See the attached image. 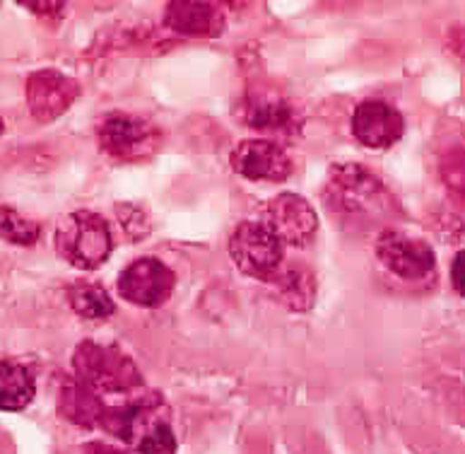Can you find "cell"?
<instances>
[{
	"label": "cell",
	"instance_id": "ac0fdd59",
	"mask_svg": "<svg viewBox=\"0 0 465 454\" xmlns=\"http://www.w3.org/2000/svg\"><path fill=\"white\" fill-rule=\"evenodd\" d=\"M135 449L140 454H176V435L172 423L167 419L154 420L153 426L140 435Z\"/></svg>",
	"mask_w": 465,
	"mask_h": 454
},
{
	"label": "cell",
	"instance_id": "ba28073f",
	"mask_svg": "<svg viewBox=\"0 0 465 454\" xmlns=\"http://www.w3.org/2000/svg\"><path fill=\"white\" fill-rule=\"evenodd\" d=\"M80 83L61 70L42 68L27 77V106L35 121L51 124L80 97Z\"/></svg>",
	"mask_w": 465,
	"mask_h": 454
},
{
	"label": "cell",
	"instance_id": "e0dca14e",
	"mask_svg": "<svg viewBox=\"0 0 465 454\" xmlns=\"http://www.w3.org/2000/svg\"><path fill=\"white\" fill-rule=\"evenodd\" d=\"M42 237V225L32 217L22 216L20 210L0 206V239L15 247H35Z\"/></svg>",
	"mask_w": 465,
	"mask_h": 454
},
{
	"label": "cell",
	"instance_id": "d4e9b609",
	"mask_svg": "<svg viewBox=\"0 0 465 454\" xmlns=\"http://www.w3.org/2000/svg\"><path fill=\"white\" fill-rule=\"evenodd\" d=\"M3 128H5V124H3V119H0V133H3Z\"/></svg>",
	"mask_w": 465,
	"mask_h": 454
},
{
	"label": "cell",
	"instance_id": "3957f363",
	"mask_svg": "<svg viewBox=\"0 0 465 454\" xmlns=\"http://www.w3.org/2000/svg\"><path fill=\"white\" fill-rule=\"evenodd\" d=\"M56 252L63 259L83 271H94L114 252L109 223L97 213L77 210L61 220L56 227Z\"/></svg>",
	"mask_w": 465,
	"mask_h": 454
},
{
	"label": "cell",
	"instance_id": "cb8c5ba5",
	"mask_svg": "<svg viewBox=\"0 0 465 454\" xmlns=\"http://www.w3.org/2000/svg\"><path fill=\"white\" fill-rule=\"evenodd\" d=\"M84 454H121V452L106 448V445H87V448H84Z\"/></svg>",
	"mask_w": 465,
	"mask_h": 454
},
{
	"label": "cell",
	"instance_id": "603a6c76",
	"mask_svg": "<svg viewBox=\"0 0 465 454\" xmlns=\"http://www.w3.org/2000/svg\"><path fill=\"white\" fill-rule=\"evenodd\" d=\"M449 44H451V49L456 51V54H460V56L465 58V27L456 29L451 35V39H449Z\"/></svg>",
	"mask_w": 465,
	"mask_h": 454
},
{
	"label": "cell",
	"instance_id": "9a60e30c",
	"mask_svg": "<svg viewBox=\"0 0 465 454\" xmlns=\"http://www.w3.org/2000/svg\"><path fill=\"white\" fill-rule=\"evenodd\" d=\"M278 293V300L292 312H306L313 305V295H316V283L313 276L306 268H282V271L271 280Z\"/></svg>",
	"mask_w": 465,
	"mask_h": 454
},
{
	"label": "cell",
	"instance_id": "8992f818",
	"mask_svg": "<svg viewBox=\"0 0 465 454\" xmlns=\"http://www.w3.org/2000/svg\"><path fill=\"white\" fill-rule=\"evenodd\" d=\"M376 257L383 268L405 283H424L437 273V257L424 239L401 230H383L376 239Z\"/></svg>",
	"mask_w": 465,
	"mask_h": 454
},
{
	"label": "cell",
	"instance_id": "9c48e42d",
	"mask_svg": "<svg viewBox=\"0 0 465 454\" xmlns=\"http://www.w3.org/2000/svg\"><path fill=\"white\" fill-rule=\"evenodd\" d=\"M285 247H306L319 230V216L304 196L278 194L265 206V220Z\"/></svg>",
	"mask_w": 465,
	"mask_h": 454
},
{
	"label": "cell",
	"instance_id": "5bb4252c",
	"mask_svg": "<svg viewBox=\"0 0 465 454\" xmlns=\"http://www.w3.org/2000/svg\"><path fill=\"white\" fill-rule=\"evenodd\" d=\"M36 394V382L27 365L0 358V411H25Z\"/></svg>",
	"mask_w": 465,
	"mask_h": 454
},
{
	"label": "cell",
	"instance_id": "5b68a950",
	"mask_svg": "<svg viewBox=\"0 0 465 454\" xmlns=\"http://www.w3.org/2000/svg\"><path fill=\"white\" fill-rule=\"evenodd\" d=\"M99 147L116 162L150 160L160 150V128L135 114H106L97 124Z\"/></svg>",
	"mask_w": 465,
	"mask_h": 454
},
{
	"label": "cell",
	"instance_id": "30bf717a",
	"mask_svg": "<svg viewBox=\"0 0 465 454\" xmlns=\"http://www.w3.org/2000/svg\"><path fill=\"white\" fill-rule=\"evenodd\" d=\"M232 169L249 182H285L292 175V160L285 147L263 138L242 140L232 153Z\"/></svg>",
	"mask_w": 465,
	"mask_h": 454
},
{
	"label": "cell",
	"instance_id": "ffe728a7",
	"mask_svg": "<svg viewBox=\"0 0 465 454\" xmlns=\"http://www.w3.org/2000/svg\"><path fill=\"white\" fill-rule=\"evenodd\" d=\"M441 169H444V179L449 182V187L465 194V153L449 155Z\"/></svg>",
	"mask_w": 465,
	"mask_h": 454
},
{
	"label": "cell",
	"instance_id": "4fadbf2b",
	"mask_svg": "<svg viewBox=\"0 0 465 454\" xmlns=\"http://www.w3.org/2000/svg\"><path fill=\"white\" fill-rule=\"evenodd\" d=\"M164 27L183 36H220L227 27L224 13L213 3H169Z\"/></svg>",
	"mask_w": 465,
	"mask_h": 454
},
{
	"label": "cell",
	"instance_id": "7a4b0ae2",
	"mask_svg": "<svg viewBox=\"0 0 465 454\" xmlns=\"http://www.w3.org/2000/svg\"><path fill=\"white\" fill-rule=\"evenodd\" d=\"M73 370L77 382L90 387L104 401H109V397L128 399L145 389L143 375L131 358L106 343H80L73 353Z\"/></svg>",
	"mask_w": 465,
	"mask_h": 454
},
{
	"label": "cell",
	"instance_id": "44dd1931",
	"mask_svg": "<svg viewBox=\"0 0 465 454\" xmlns=\"http://www.w3.org/2000/svg\"><path fill=\"white\" fill-rule=\"evenodd\" d=\"M451 283L456 288V293L465 298V249L456 254V259L451 264Z\"/></svg>",
	"mask_w": 465,
	"mask_h": 454
},
{
	"label": "cell",
	"instance_id": "277c9868",
	"mask_svg": "<svg viewBox=\"0 0 465 454\" xmlns=\"http://www.w3.org/2000/svg\"><path fill=\"white\" fill-rule=\"evenodd\" d=\"M230 257L242 273L271 283L282 271L285 245L263 220H243L232 232Z\"/></svg>",
	"mask_w": 465,
	"mask_h": 454
},
{
	"label": "cell",
	"instance_id": "6da1fadb",
	"mask_svg": "<svg viewBox=\"0 0 465 454\" xmlns=\"http://www.w3.org/2000/svg\"><path fill=\"white\" fill-rule=\"evenodd\" d=\"M323 196L328 208L345 223H381L386 217L401 213L381 179L357 162L335 165L328 175Z\"/></svg>",
	"mask_w": 465,
	"mask_h": 454
},
{
	"label": "cell",
	"instance_id": "d6986e66",
	"mask_svg": "<svg viewBox=\"0 0 465 454\" xmlns=\"http://www.w3.org/2000/svg\"><path fill=\"white\" fill-rule=\"evenodd\" d=\"M118 217H121V227L125 230V235L133 239L145 237L147 232L153 230V223H150V217L140 206H131V203H124L121 208H118Z\"/></svg>",
	"mask_w": 465,
	"mask_h": 454
},
{
	"label": "cell",
	"instance_id": "7402d4cb",
	"mask_svg": "<svg viewBox=\"0 0 465 454\" xmlns=\"http://www.w3.org/2000/svg\"><path fill=\"white\" fill-rule=\"evenodd\" d=\"M20 5L25 7H32V13L36 15H44V17H61L63 15V3H29V0H25V3H20Z\"/></svg>",
	"mask_w": 465,
	"mask_h": 454
},
{
	"label": "cell",
	"instance_id": "7c38bea8",
	"mask_svg": "<svg viewBox=\"0 0 465 454\" xmlns=\"http://www.w3.org/2000/svg\"><path fill=\"white\" fill-rule=\"evenodd\" d=\"M239 116L249 128L265 133H297L302 126L297 109L275 90H251L239 106Z\"/></svg>",
	"mask_w": 465,
	"mask_h": 454
},
{
	"label": "cell",
	"instance_id": "2e32d148",
	"mask_svg": "<svg viewBox=\"0 0 465 454\" xmlns=\"http://www.w3.org/2000/svg\"><path fill=\"white\" fill-rule=\"evenodd\" d=\"M68 302L80 319H90V322H102L116 312L112 295L97 283H87V280L73 283L68 288Z\"/></svg>",
	"mask_w": 465,
	"mask_h": 454
},
{
	"label": "cell",
	"instance_id": "8fae6325",
	"mask_svg": "<svg viewBox=\"0 0 465 454\" xmlns=\"http://www.w3.org/2000/svg\"><path fill=\"white\" fill-rule=\"evenodd\" d=\"M405 119L396 106L383 99H364L352 112V136L364 147L383 150L403 138Z\"/></svg>",
	"mask_w": 465,
	"mask_h": 454
},
{
	"label": "cell",
	"instance_id": "52a82bcc",
	"mask_svg": "<svg viewBox=\"0 0 465 454\" xmlns=\"http://www.w3.org/2000/svg\"><path fill=\"white\" fill-rule=\"evenodd\" d=\"M116 286L121 300L138 308H162L174 293L176 276L162 259L140 257L118 273Z\"/></svg>",
	"mask_w": 465,
	"mask_h": 454
}]
</instances>
